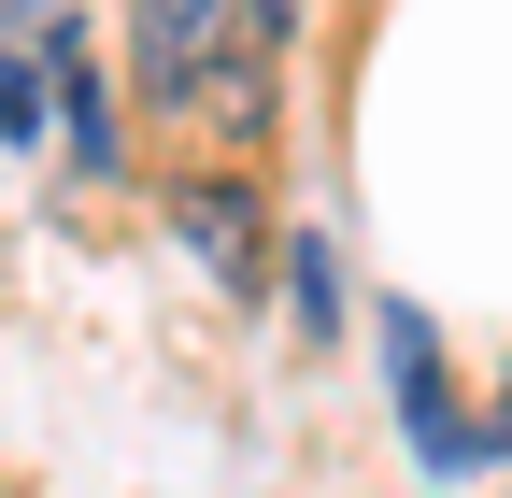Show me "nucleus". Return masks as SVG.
Segmentation results:
<instances>
[{"instance_id": "nucleus-1", "label": "nucleus", "mask_w": 512, "mask_h": 498, "mask_svg": "<svg viewBox=\"0 0 512 498\" xmlns=\"http://www.w3.org/2000/svg\"><path fill=\"white\" fill-rule=\"evenodd\" d=\"M128 43H143V100L185 114L256 29H242V0H128ZM256 57H271V43H256Z\"/></svg>"}, {"instance_id": "nucleus-2", "label": "nucleus", "mask_w": 512, "mask_h": 498, "mask_svg": "<svg viewBox=\"0 0 512 498\" xmlns=\"http://www.w3.org/2000/svg\"><path fill=\"white\" fill-rule=\"evenodd\" d=\"M171 242H185V257H200V271L242 299L256 271H271V200H256V185H214V171H200V185H171Z\"/></svg>"}, {"instance_id": "nucleus-3", "label": "nucleus", "mask_w": 512, "mask_h": 498, "mask_svg": "<svg viewBox=\"0 0 512 498\" xmlns=\"http://www.w3.org/2000/svg\"><path fill=\"white\" fill-rule=\"evenodd\" d=\"M384 370H399V413H413V456L456 484V470H484V427L441 399V342H427V314H384Z\"/></svg>"}, {"instance_id": "nucleus-4", "label": "nucleus", "mask_w": 512, "mask_h": 498, "mask_svg": "<svg viewBox=\"0 0 512 498\" xmlns=\"http://www.w3.org/2000/svg\"><path fill=\"white\" fill-rule=\"evenodd\" d=\"M285 285H299V342H342V257H328V242H299Z\"/></svg>"}, {"instance_id": "nucleus-5", "label": "nucleus", "mask_w": 512, "mask_h": 498, "mask_svg": "<svg viewBox=\"0 0 512 498\" xmlns=\"http://www.w3.org/2000/svg\"><path fill=\"white\" fill-rule=\"evenodd\" d=\"M57 100H72V171H114V100L72 72V57H57Z\"/></svg>"}, {"instance_id": "nucleus-6", "label": "nucleus", "mask_w": 512, "mask_h": 498, "mask_svg": "<svg viewBox=\"0 0 512 498\" xmlns=\"http://www.w3.org/2000/svg\"><path fill=\"white\" fill-rule=\"evenodd\" d=\"M43 129V57H0V143Z\"/></svg>"}, {"instance_id": "nucleus-7", "label": "nucleus", "mask_w": 512, "mask_h": 498, "mask_svg": "<svg viewBox=\"0 0 512 498\" xmlns=\"http://www.w3.org/2000/svg\"><path fill=\"white\" fill-rule=\"evenodd\" d=\"M299 15H313V0H242V29H256V43H285Z\"/></svg>"}, {"instance_id": "nucleus-8", "label": "nucleus", "mask_w": 512, "mask_h": 498, "mask_svg": "<svg viewBox=\"0 0 512 498\" xmlns=\"http://www.w3.org/2000/svg\"><path fill=\"white\" fill-rule=\"evenodd\" d=\"M498 427H512V413H498Z\"/></svg>"}]
</instances>
